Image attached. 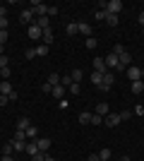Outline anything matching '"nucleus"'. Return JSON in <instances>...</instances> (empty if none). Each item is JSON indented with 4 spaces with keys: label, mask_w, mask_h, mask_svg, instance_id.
<instances>
[{
    "label": "nucleus",
    "mask_w": 144,
    "mask_h": 161,
    "mask_svg": "<svg viewBox=\"0 0 144 161\" xmlns=\"http://www.w3.org/2000/svg\"><path fill=\"white\" fill-rule=\"evenodd\" d=\"M120 123H123V120H120V115H118V113H108L106 118H103V125H108V128H118Z\"/></svg>",
    "instance_id": "6"
},
{
    "label": "nucleus",
    "mask_w": 144,
    "mask_h": 161,
    "mask_svg": "<svg viewBox=\"0 0 144 161\" xmlns=\"http://www.w3.org/2000/svg\"><path fill=\"white\" fill-rule=\"evenodd\" d=\"M118 115H120V120H130V111H120Z\"/></svg>",
    "instance_id": "46"
},
{
    "label": "nucleus",
    "mask_w": 144,
    "mask_h": 161,
    "mask_svg": "<svg viewBox=\"0 0 144 161\" xmlns=\"http://www.w3.org/2000/svg\"><path fill=\"white\" fill-rule=\"evenodd\" d=\"M27 34H29V39H31V41H39V39H43V29L39 27L36 22L27 27Z\"/></svg>",
    "instance_id": "1"
},
{
    "label": "nucleus",
    "mask_w": 144,
    "mask_h": 161,
    "mask_svg": "<svg viewBox=\"0 0 144 161\" xmlns=\"http://www.w3.org/2000/svg\"><path fill=\"white\" fill-rule=\"evenodd\" d=\"M24 55H27L29 60H34V58H36V48H27V53H24Z\"/></svg>",
    "instance_id": "41"
},
{
    "label": "nucleus",
    "mask_w": 144,
    "mask_h": 161,
    "mask_svg": "<svg viewBox=\"0 0 144 161\" xmlns=\"http://www.w3.org/2000/svg\"><path fill=\"white\" fill-rule=\"evenodd\" d=\"M96 115H103V118H106V115L110 113V108H108V103H96V111H94Z\"/></svg>",
    "instance_id": "17"
},
{
    "label": "nucleus",
    "mask_w": 144,
    "mask_h": 161,
    "mask_svg": "<svg viewBox=\"0 0 144 161\" xmlns=\"http://www.w3.org/2000/svg\"><path fill=\"white\" fill-rule=\"evenodd\" d=\"M53 39H55L53 29H43V43H46V46H51V43H53Z\"/></svg>",
    "instance_id": "20"
},
{
    "label": "nucleus",
    "mask_w": 144,
    "mask_h": 161,
    "mask_svg": "<svg viewBox=\"0 0 144 161\" xmlns=\"http://www.w3.org/2000/svg\"><path fill=\"white\" fill-rule=\"evenodd\" d=\"M27 132V140H39V128L36 125H31V128H27L24 130Z\"/></svg>",
    "instance_id": "21"
},
{
    "label": "nucleus",
    "mask_w": 144,
    "mask_h": 161,
    "mask_svg": "<svg viewBox=\"0 0 144 161\" xmlns=\"http://www.w3.org/2000/svg\"><path fill=\"white\" fill-rule=\"evenodd\" d=\"M46 161H58V159H53V156H46Z\"/></svg>",
    "instance_id": "55"
},
{
    "label": "nucleus",
    "mask_w": 144,
    "mask_h": 161,
    "mask_svg": "<svg viewBox=\"0 0 144 161\" xmlns=\"http://www.w3.org/2000/svg\"><path fill=\"white\" fill-rule=\"evenodd\" d=\"M58 106H60V108H67L70 101H67V99H60V101H58Z\"/></svg>",
    "instance_id": "50"
},
{
    "label": "nucleus",
    "mask_w": 144,
    "mask_h": 161,
    "mask_svg": "<svg viewBox=\"0 0 144 161\" xmlns=\"http://www.w3.org/2000/svg\"><path fill=\"white\" fill-rule=\"evenodd\" d=\"M31 125H34V123L29 120L27 115H22V118H17V123H14V128H17V130H27V128H31Z\"/></svg>",
    "instance_id": "9"
},
{
    "label": "nucleus",
    "mask_w": 144,
    "mask_h": 161,
    "mask_svg": "<svg viewBox=\"0 0 144 161\" xmlns=\"http://www.w3.org/2000/svg\"><path fill=\"white\" fill-rule=\"evenodd\" d=\"M94 72H108V67H106V63H103V58H94Z\"/></svg>",
    "instance_id": "10"
},
{
    "label": "nucleus",
    "mask_w": 144,
    "mask_h": 161,
    "mask_svg": "<svg viewBox=\"0 0 144 161\" xmlns=\"http://www.w3.org/2000/svg\"><path fill=\"white\" fill-rule=\"evenodd\" d=\"M120 161H132V159H130V156H123V159H120Z\"/></svg>",
    "instance_id": "54"
},
{
    "label": "nucleus",
    "mask_w": 144,
    "mask_h": 161,
    "mask_svg": "<svg viewBox=\"0 0 144 161\" xmlns=\"http://www.w3.org/2000/svg\"><path fill=\"white\" fill-rule=\"evenodd\" d=\"M65 34H67V36H77V34H79L77 22H70V24H65Z\"/></svg>",
    "instance_id": "16"
},
{
    "label": "nucleus",
    "mask_w": 144,
    "mask_h": 161,
    "mask_svg": "<svg viewBox=\"0 0 144 161\" xmlns=\"http://www.w3.org/2000/svg\"><path fill=\"white\" fill-rule=\"evenodd\" d=\"M7 103H10V99L5 94H0V106H7Z\"/></svg>",
    "instance_id": "48"
},
{
    "label": "nucleus",
    "mask_w": 144,
    "mask_h": 161,
    "mask_svg": "<svg viewBox=\"0 0 144 161\" xmlns=\"http://www.w3.org/2000/svg\"><path fill=\"white\" fill-rule=\"evenodd\" d=\"M70 77H72V82H75V84H79V82H82V77H84V72H82V70H79V67H75Z\"/></svg>",
    "instance_id": "23"
},
{
    "label": "nucleus",
    "mask_w": 144,
    "mask_h": 161,
    "mask_svg": "<svg viewBox=\"0 0 144 161\" xmlns=\"http://www.w3.org/2000/svg\"><path fill=\"white\" fill-rule=\"evenodd\" d=\"M120 10H123V3H120V0H108V3H106V12L108 14H120Z\"/></svg>",
    "instance_id": "3"
},
{
    "label": "nucleus",
    "mask_w": 144,
    "mask_h": 161,
    "mask_svg": "<svg viewBox=\"0 0 144 161\" xmlns=\"http://www.w3.org/2000/svg\"><path fill=\"white\" fill-rule=\"evenodd\" d=\"M60 84H62V87H65V89H67L70 84H72V77H70V75H65V77H60Z\"/></svg>",
    "instance_id": "35"
},
{
    "label": "nucleus",
    "mask_w": 144,
    "mask_h": 161,
    "mask_svg": "<svg viewBox=\"0 0 144 161\" xmlns=\"http://www.w3.org/2000/svg\"><path fill=\"white\" fill-rule=\"evenodd\" d=\"M24 152H27L29 156H36L39 152H41V149H39V144H36V140H34V142H27V147H24Z\"/></svg>",
    "instance_id": "12"
},
{
    "label": "nucleus",
    "mask_w": 144,
    "mask_h": 161,
    "mask_svg": "<svg viewBox=\"0 0 144 161\" xmlns=\"http://www.w3.org/2000/svg\"><path fill=\"white\" fill-rule=\"evenodd\" d=\"M110 53H115V55L125 53V46H123V43H115V46H113V51H110Z\"/></svg>",
    "instance_id": "36"
},
{
    "label": "nucleus",
    "mask_w": 144,
    "mask_h": 161,
    "mask_svg": "<svg viewBox=\"0 0 144 161\" xmlns=\"http://www.w3.org/2000/svg\"><path fill=\"white\" fill-rule=\"evenodd\" d=\"M118 60H120V67H123V70H125L127 65H132V58H130V53H127V51L118 55Z\"/></svg>",
    "instance_id": "14"
},
{
    "label": "nucleus",
    "mask_w": 144,
    "mask_h": 161,
    "mask_svg": "<svg viewBox=\"0 0 144 161\" xmlns=\"http://www.w3.org/2000/svg\"><path fill=\"white\" fill-rule=\"evenodd\" d=\"M84 46L89 48V51H94V48H96V46H99V43H96V39H94V36H89V39L84 41Z\"/></svg>",
    "instance_id": "30"
},
{
    "label": "nucleus",
    "mask_w": 144,
    "mask_h": 161,
    "mask_svg": "<svg viewBox=\"0 0 144 161\" xmlns=\"http://www.w3.org/2000/svg\"><path fill=\"white\" fill-rule=\"evenodd\" d=\"M12 92H14V89H12V84H10V82H7V80H3V84H0V94H12Z\"/></svg>",
    "instance_id": "22"
},
{
    "label": "nucleus",
    "mask_w": 144,
    "mask_h": 161,
    "mask_svg": "<svg viewBox=\"0 0 144 161\" xmlns=\"http://www.w3.org/2000/svg\"><path fill=\"white\" fill-rule=\"evenodd\" d=\"M41 92H43V94H51V92H53V87L46 82V84H41Z\"/></svg>",
    "instance_id": "44"
},
{
    "label": "nucleus",
    "mask_w": 144,
    "mask_h": 161,
    "mask_svg": "<svg viewBox=\"0 0 144 161\" xmlns=\"http://www.w3.org/2000/svg\"><path fill=\"white\" fill-rule=\"evenodd\" d=\"M12 147H14V152H24L27 142H17V140H12Z\"/></svg>",
    "instance_id": "31"
},
{
    "label": "nucleus",
    "mask_w": 144,
    "mask_h": 161,
    "mask_svg": "<svg viewBox=\"0 0 144 161\" xmlns=\"http://www.w3.org/2000/svg\"><path fill=\"white\" fill-rule=\"evenodd\" d=\"M106 22H108V27H118V14H106Z\"/></svg>",
    "instance_id": "28"
},
{
    "label": "nucleus",
    "mask_w": 144,
    "mask_h": 161,
    "mask_svg": "<svg viewBox=\"0 0 144 161\" xmlns=\"http://www.w3.org/2000/svg\"><path fill=\"white\" fill-rule=\"evenodd\" d=\"M36 144H39V149H41V152H48V149H51V140H48V137H39V140H36Z\"/></svg>",
    "instance_id": "19"
},
{
    "label": "nucleus",
    "mask_w": 144,
    "mask_h": 161,
    "mask_svg": "<svg viewBox=\"0 0 144 161\" xmlns=\"http://www.w3.org/2000/svg\"><path fill=\"white\" fill-rule=\"evenodd\" d=\"M7 63H10V60H7V55H0V70H3V67H7Z\"/></svg>",
    "instance_id": "47"
},
{
    "label": "nucleus",
    "mask_w": 144,
    "mask_h": 161,
    "mask_svg": "<svg viewBox=\"0 0 144 161\" xmlns=\"http://www.w3.org/2000/svg\"><path fill=\"white\" fill-rule=\"evenodd\" d=\"M130 89H132V94H142V92H144V82H142V80L130 82Z\"/></svg>",
    "instance_id": "18"
},
{
    "label": "nucleus",
    "mask_w": 144,
    "mask_h": 161,
    "mask_svg": "<svg viewBox=\"0 0 144 161\" xmlns=\"http://www.w3.org/2000/svg\"><path fill=\"white\" fill-rule=\"evenodd\" d=\"M103 75H106V72H91V84L101 87V82H103Z\"/></svg>",
    "instance_id": "24"
},
{
    "label": "nucleus",
    "mask_w": 144,
    "mask_h": 161,
    "mask_svg": "<svg viewBox=\"0 0 144 161\" xmlns=\"http://www.w3.org/2000/svg\"><path fill=\"white\" fill-rule=\"evenodd\" d=\"M7 99H10V101H12V103H14V101L19 99V94H17V92H12V94H7Z\"/></svg>",
    "instance_id": "51"
},
{
    "label": "nucleus",
    "mask_w": 144,
    "mask_h": 161,
    "mask_svg": "<svg viewBox=\"0 0 144 161\" xmlns=\"http://www.w3.org/2000/svg\"><path fill=\"white\" fill-rule=\"evenodd\" d=\"M139 70H142V82H144V67H139Z\"/></svg>",
    "instance_id": "56"
},
{
    "label": "nucleus",
    "mask_w": 144,
    "mask_h": 161,
    "mask_svg": "<svg viewBox=\"0 0 144 161\" xmlns=\"http://www.w3.org/2000/svg\"><path fill=\"white\" fill-rule=\"evenodd\" d=\"M127 80H130V82L142 80V70H139L137 65H130V67H127Z\"/></svg>",
    "instance_id": "8"
},
{
    "label": "nucleus",
    "mask_w": 144,
    "mask_h": 161,
    "mask_svg": "<svg viewBox=\"0 0 144 161\" xmlns=\"http://www.w3.org/2000/svg\"><path fill=\"white\" fill-rule=\"evenodd\" d=\"M3 51H5V46H0V55H3Z\"/></svg>",
    "instance_id": "57"
},
{
    "label": "nucleus",
    "mask_w": 144,
    "mask_h": 161,
    "mask_svg": "<svg viewBox=\"0 0 144 161\" xmlns=\"http://www.w3.org/2000/svg\"><path fill=\"white\" fill-rule=\"evenodd\" d=\"M135 115H142V118H144V106H142V103L135 106Z\"/></svg>",
    "instance_id": "42"
},
{
    "label": "nucleus",
    "mask_w": 144,
    "mask_h": 161,
    "mask_svg": "<svg viewBox=\"0 0 144 161\" xmlns=\"http://www.w3.org/2000/svg\"><path fill=\"white\" fill-rule=\"evenodd\" d=\"M48 84H51V87L60 84V75H58V72H51V77H48Z\"/></svg>",
    "instance_id": "27"
},
{
    "label": "nucleus",
    "mask_w": 144,
    "mask_h": 161,
    "mask_svg": "<svg viewBox=\"0 0 144 161\" xmlns=\"http://www.w3.org/2000/svg\"><path fill=\"white\" fill-rule=\"evenodd\" d=\"M65 92H67V89L62 87V84H55L51 94H53V99H58V101H60V99H65Z\"/></svg>",
    "instance_id": "11"
},
{
    "label": "nucleus",
    "mask_w": 144,
    "mask_h": 161,
    "mask_svg": "<svg viewBox=\"0 0 144 161\" xmlns=\"http://www.w3.org/2000/svg\"><path fill=\"white\" fill-rule=\"evenodd\" d=\"M99 156H101V161H108V159H110V149H101V152H99Z\"/></svg>",
    "instance_id": "37"
},
{
    "label": "nucleus",
    "mask_w": 144,
    "mask_h": 161,
    "mask_svg": "<svg viewBox=\"0 0 144 161\" xmlns=\"http://www.w3.org/2000/svg\"><path fill=\"white\" fill-rule=\"evenodd\" d=\"M106 10H96V22H106Z\"/></svg>",
    "instance_id": "34"
},
{
    "label": "nucleus",
    "mask_w": 144,
    "mask_h": 161,
    "mask_svg": "<svg viewBox=\"0 0 144 161\" xmlns=\"http://www.w3.org/2000/svg\"><path fill=\"white\" fill-rule=\"evenodd\" d=\"M70 92H72V96H77V94H79V92H82V87H79V84H75V82H72V84H70Z\"/></svg>",
    "instance_id": "33"
},
{
    "label": "nucleus",
    "mask_w": 144,
    "mask_h": 161,
    "mask_svg": "<svg viewBox=\"0 0 144 161\" xmlns=\"http://www.w3.org/2000/svg\"><path fill=\"white\" fill-rule=\"evenodd\" d=\"M113 84H115V77H113V72H106L99 89H101V92H110V87H113Z\"/></svg>",
    "instance_id": "4"
},
{
    "label": "nucleus",
    "mask_w": 144,
    "mask_h": 161,
    "mask_svg": "<svg viewBox=\"0 0 144 161\" xmlns=\"http://www.w3.org/2000/svg\"><path fill=\"white\" fill-rule=\"evenodd\" d=\"M79 123H82V125H89L91 123V113L89 111H82V113H79Z\"/></svg>",
    "instance_id": "26"
},
{
    "label": "nucleus",
    "mask_w": 144,
    "mask_h": 161,
    "mask_svg": "<svg viewBox=\"0 0 144 161\" xmlns=\"http://www.w3.org/2000/svg\"><path fill=\"white\" fill-rule=\"evenodd\" d=\"M103 63H106V67H110V70H123L120 67V60H118L115 53H108L106 58H103Z\"/></svg>",
    "instance_id": "2"
},
{
    "label": "nucleus",
    "mask_w": 144,
    "mask_h": 161,
    "mask_svg": "<svg viewBox=\"0 0 144 161\" xmlns=\"http://www.w3.org/2000/svg\"><path fill=\"white\" fill-rule=\"evenodd\" d=\"M48 51H51V48H48L46 43H41V46H36V55H39V58H46V55H48Z\"/></svg>",
    "instance_id": "25"
},
{
    "label": "nucleus",
    "mask_w": 144,
    "mask_h": 161,
    "mask_svg": "<svg viewBox=\"0 0 144 161\" xmlns=\"http://www.w3.org/2000/svg\"><path fill=\"white\" fill-rule=\"evenodd\" d=\"M14 140L17 142H27V132H24V130H14Z\"/></svg>",
    "instance_id": "29"
},
{
    "label": "nucleus",
    "mask_w": 144,
    "mask_h": 161,
    "mask_svg": "<svg viewBox=\"0 0 144 161\" xmlns=\"http://www.w3.org/2000/svg\"><path fill=\"white\" fill-rule=\"evenodd\" d=\"M14 152V147H12V142H7L5 147H3V154H12Z\"/></svg>",
    "instance_id": "39"
},
{
    "label": "nucleus",
    "mask_w": 144,
    "mask_h": 161,
    "mask_svg": "<svg viewBox=\"0 0 144 161\" xmlns=\"http://www.w3.org/2000/svg\"><path fill=\"white\" fill-rule=\"evenodd\" d=\"M0 161H14V156L12 154H3V156H0Z\"/></svg>",
    "instance_id": "52"
},
{
    "label": "nucleus",
    "mask_w": 144,
    "mask_h": 161,
    "mask_svg": "<svg viewBox=\"0 0 144 161\" xmlns=\"http://www.w3.org/2000/svg\"><path fill=\"white\" fill-rule=\"evenodd\" d=\"M34 22H36L41 29H51V17H48V14H43V17H36Z\"/></svg>",
    "instance_id": "15"
},
{
    "label": "nucleus",
    "mask_w": 144,
    "mask_h": 161,
    "mask_svg": "<svg viewBox=\"0 0 144 161\" xmlns=\"http://www.w3.org/2000/svg\"><path fill=\"white\" fill-rule=\"evenodd\" d=\"M3 29H7V17H0V31Z\"/></svg>",
    "instance_id": "49"
},
{
    "label": "nucleus",
    "mask_w": 144,
    "mask_h": 161,
    "mask_svg": "<svg viewBox=\"0 0 144 161\" xmlns=\"http://www.w3.org/2000/svg\"><path fill=\"white\" fill-rule=\"evenodd\" d=\"M137 19H139V24L144 27V12H139V14H137Z\"/></svg>",
    "instance_id": "53"
},
{
    "label": "nucleus",
    "mask_w": 144,
    "mask_h": 161,
    "mask_svg": "<svg viewBox=\"0 0 144 161\" xmlns=\"http://www.w3.org/2000/svg\"><path fill=\"white\" fill-rule=\"evenodd\" d=\"M77 27H79V34H84L87 39L91 36V24L89 22H77Z\"/></svg>",
    "instance_id": "13"
},
{
    "label": "nucleus",
    "mask_w": 144,
    "mask_h": 161,
    "mask_svg": "<svg viewBox=\"0 0 144 161\" xmlns=\"http://www.w3.org/2000/svg\"><path fill=\"white\" fill-rule=\"evenodd\" d=\"M142 34H144V27H142Z\"/></svg>",
    "instance_id": "58"
},
{
    "label": "nucleus",
    "mask_w": 144,
    "mask_h": 161,
    "mask_svg": "<svg viewBox=\"0 0 144 161\" xmlns=\"http://www.w3.org/2000/svg\"><path fill=\"white\" fill-rule=\"evenodd\" d=\"M7 43V29H3V31H0V46H5Z\"/></svg>",
    "instance_id": "40"
},
{
    "label": "nucleus",
    "mask_w": 144,
    "mask_h": 161,
    "mask_svg": "<svg viewBox=\"0 0 144 161\" xmlns=\"http://www.w3.org/2000/svg\"><path fill=\"white\" fill-rule=\"evenodd\" d=\"M55 14H58V7H55V5H48V17H55Z\"/></svg>",
    "instance_id": "43"
},
{
    "label": "nucleus",
    "mask_w": 144,
    "mask_h": 161,
    "mask_svg": "<svg viewBox=\"0 0 144 161\" xmlns=\"http://www.w3.org/2000/svg\"><path fill=\"white\" fill-rule=\"evenodd\" d=\"M91 125H103V115H96V113H91Z\"/></svg>",
    "instance_id": "32"
},
{
    "label": "nucleus",
    "mask_w": 144,
    "mask_h": 161,
    "mask_svg": "<svg viewBox=\"0 0 144 161\" xmlns=\"http://www.w3.org/2000/svg\"><path fill=\"white\" fill-rule=\"evenodd\" d=\"M0 7H3V3H0Z\"/></svg>",
    "instance_id": "59"
},
{
    "label": "nucleus",
    "mask_w": 144,
    "mask_h": 161,
    "mask_svg": "<svg viewBox=\"0 0 144 161\" xmlns=\"http://www.w3.org/2000/svg\"><path fill=\"white\" fill-rule=\"evenodd\" d=\"M31 12H34V17H43V14H48V5H43V3H31Z\"/></svg>",
    "instance_id": "5"
},
{
    "label": "nucleus",
    "mask_w": 144,
    "mask_h": 161,
    "mask_svg": "<svg viewBox=\"0 0 144 161\" xmlns=\"http://www.w3.org/2000/svg\"><path fill=\"white\" fill-rule=\"evenodd\" d=\"M34 12H31V7H27V10H22V14H19V22L22 24H34Z\"/></svg>",
    "instance_id": "7"
},
{
    "label": "nucleus",
    "mask_w": 144,
    "mask_h": 161,
    "mask_svg": "<svg viewBox=\"0 0 144 161\" xmlns=\"http://www.w3.org/2000/svg\"><path fill=\"white\" fill-rule=\"evenodd\" d=\"M0 77H3V80H7V77H10V67H3V70H0Z\"/></svg>",
    "instance_id": "45"
},
{
    "label": "nucleus",
    "mask_w": 144,
    "mask_h": 161,
    "mask_svg": "<svg viewBox=\"0 0 144 161\" xmlns=\"http://www.w3.org/2000/svg\"><path fill=\"white\" fill-rule=\"evenodd\" d=\"M46 156H48V152H39L36 156H31V161H46Z\"/></svg>",
    "instance_id": "38"
}]
</instances>
